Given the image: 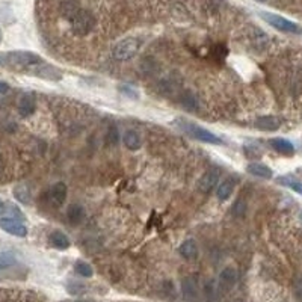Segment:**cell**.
Returning <instances> with one entry per match:
<instances>
[{
	"mask_svg": "<svg viewBox=\"0 0 302 302\" xmlns=\"http://www.w3.org/2000/svg\"><path fill=\"white\" fill-rule=\"evenodd\" d=\"M0 63L9 67L11 70L35 74L44 79H50V81H55L58 76L56 68L45 65V62L40 58V55L34 52H11L2 55L0 56Z\"/></svg>",
	"mask_w": 302,
	"mask_h": 302,
	"instance_id": "obj_1",
	"label": "cell"
},
{
	"mask_svg": "<svg viewBox=\"0 0 302 302\" xmlns=\"http://www.w3.org/2000/svg\"><path fill=\"white\" fill-rule=\"evenodd\" d=\"M0 228L5 230L6 233H9L12 236H15V237H26L27 236V227L17 219H9V218L0 219Z\"/></svg>",
	"mask_w": 302,
	"mask_h": 302,
	"instance_id": "obj_6",
	"label": "cell"
},
{
	"mask_svg": "<svg viewBox=\"0 0 302 302\" xmlns=\"http://www.w3.org/2000/svg\"><path fill=\"white\" fill-rule=\"evenodd\" d=\"M122 144L125 145L127 150L136 151L142 147V138L136 130H127L122 135Z\"/></svg>",
	"mask_w": 302,
	"mask_h": 302,
	"instance_id": "obj_14",
	"label": "cell"
},
{
	"mask_svg": "<svg viewBox=\"0 0 302 302\" xmlns=\"http://www.w3.org/2000/svg\"><path fill=\"white\" fill-rule=\"evenodd\" d=\"M256 2H266V0H256Z\"/></svg>",
	"mask_w": 302,
	"mask_h": 302,
	"instance_id": "obj_31",
	"label": "cell"
},
{
	"mask_svg": "<svg viewBox=\"0 0 302 302\" xmlns=\"http://www.w3.org/2000/svg\"><path fill=\"white\" fill-rule=\"evenodd\" d=\"M281 186H285V187H289V189H292L293 192H296V194H299V195H302V181H299L296 177H293V176H290V174H287V176H281V177H278V180H277Z\"/></svg>",
	"mask_w": 302,
	"mask_h": 302,
	"instance_id": "obj_19",
	"label": "cell"
},
{
	"mask_svg": "<svg viewBox=\"0 0 302 302\" xmlns=\"http://www.w3.org/2000/svg\"><path fill=\"white\" fill-rule=\"evenodd\" d=\"M5 209H6V207H5V204H3L2 201H0V215L5 213Z\"/></svg>",
	"mask_w": 302,
	"mask_h": 302,
	"instance_id": "obj_29",
	"label": "cell"
},
{
	"mask_svg": "<svg viewBox=\"0 0 302 302\" xmlns=\"http://www.w3.org/2000/svg\"><path fill=\"white\" fill-rule=\"evenodd\" d=\"M271 147L282 156H293L295 154V147L289 139L274 138V139H271Z\"/></svg>",
	"mask_w": 302,
	"mask_h": 302,
	"instance_id": "obj_13",
	"label": "cell"
},
{
	"mask_svg": "<svg viewBox=\"0 0 302 302\" xmlns=\"http://www.w3.org/2000/svg\"><path fill=\"white\" fill-rule=\"evenodd\" d=\"M74 271H76L77 275H81V277H83V278H91V277L94 275V269H92V266H91L89 263H86V262H82V260L76 262V264H74Z\"/></svg>",
	"mask_w": 302,
	"mask_h": 302,
	"instance_id": "obj_21",
	"label": "cell"
},
{
	"mask_svg": "<svg viewBox=\"0 0 302 302\" xmlns=\"http://www.w3.org/2000/svg\"><path fill=\"white\" fill-rule=\"evenodd\" d=\"M14 195L15 198H17L19 201L27 204L30 201V194H29V190L23 186H17V189H14Z\"/></svg>",
	"mask_w": 302,
	"mask_h": 302,
	"instance_id": "obj_24",
	"label": "cell"
},
{
	"mask_svg": "<svg viewBox=\"0 0 302 302\" xmlns=\"http://www.w3.org/2000/svg\"><path fill=\"white\" fill-rule=\"evenodd\" d=\"M260 17L266 23H269L272 27L281 30V32H287V34H298V32L301 30L296 23L281 17V15H278V14H274V12H260Z\"/></svg>",
	"mask_w": 302,
	"mask_h": 302,
	"instance_id": "obj_4",
	"label": "cell"
},
{
	"mask_svg": "<svg viewBox=\"0 0 302 302\" xmlns=\"http://www.w3.org/2000/svg\"><path fill=\"white\" fill-rule=\"evenodd\" d=\"M37 109V97L32 92L23 94L19 100V114L21 117H30Z\"/></svg>",
	"mask_w": 302,
	"mask_h": 302,
	"instance_id": "obj_8",
	"label": "cell"
},
{
	"mask_svg": "<svg viewBox=\"0 0 302 302\" xmlns=\"http://www.w3.org/2000/svg\"><path fill=\"white\" fill-rule=\"evenodd\" d=\"M8 157H6V153L3 150H0V180L5 179L8 176Z\"/></svg>",
	"mask_w": 302,
	"mask_h": 302,
	"instance_id": "obj_25",
	"label": "cell"
},
{
	"mask_svg": "<svg viewBox=\"0 0 302 302\" xmlns=\"http://www.w3.org/2000/svg\"><path fill=\"white\" fill-rule=\"evenodd\" d=\"M296 292H298V295L302 298V280H299L298 284H296Z\"/></svg>",
	"mask_w": 302,
	"mask_h": 302,
	"instance_id": "obj_27",
	"label": "cell"
},
{
	"mask_svg": "<svg viewBox=\"0 0 302 302\" xmlns=\"http://www.w3.org/2000/svg\"><path fill=\"white\" fill-rule=\"evenodd\" d=\"M219 280L221 282L227 285V287H231V285H234L237 282V280H239V274H237V269H234L233 266H227L222 269V272L219 275Z\"/></svg>",
	"mask_w": 302,
	"mask_h": 302,
	"instance_id": "obj_18",
	"label": "cell"
},
{
	"mask_svg": "<svg viewBox=\"0 0 302 302\" xmlns=\"http://www.w3.org/2000/svg\"><path fill=\"white\" fill-rule=\"evenodd\" d=\"M0 41H2V35H0Z\"/></svg>",
	"mask_w": 302,
	"mask_h": 302,
	"instance_id": "obj_32",
	"label": "cell"
},
{
	"mask_svg": "<svg viewBox=\"0 0 302 302\" xmlns=\"http://www.w3.org/2000/svg\"><path fill=\"white\" fill-rule=\"evenodd\" d=\"M181 106H183L186 110H195V109L198 107L197 97H195L192 92H184L183 97H181Z\"/></svg>",
	"mask_w": 302,
	"mask_h": 302,
	"instance_id": "obj_23",
	"label": "cell"
},
{
	"mask_svg": "<svg viewBox=\"0 0 302 302\" xmlns=\"http://www.w3.org/2000/svg\"><path fill=\"white\" fill-rule=\"evenodd\" d=\"M179 252H180V256L186 260H195L198 257V245L192 239H186L179 246Z\"/></svg>",
	"mask_w": 302,
	"mask_h": 302,
	"instance_id": "obj_15",
	"label": "cell"
},
{
	"mask_svg": "<svg viewBox=\"0 0 302 302\" xmlns=\"http://www.w3.org/2000/svg\"><path fill=\"white\" fill-rule=\"evenodd\" d=\"M141 47V41L138 38H124L121 41H118L114 49H112V56L114 59L124 62V60H130L138 52Z\"/></svg>",
	"mask_w": 302,
	"mask_h": 302,
	"instance_id": "obj_3",
	"label": "cell"
},
{
	"mask_svg": "<svg viewBox=\"0 0 302 302\" xmlns=\"http://www.w3.org/2000/svg\"><path fill=\"white\" fill-rule=\"evenodd\" d=\"M50 243H52V246H55L56 249H60V251L68 249L71 245L70 237L62 231H53L50 234Z\"/></svg>",
	"mask_w": 302,
	"mask_h": 302,
	"instance_id": "obj_17",
	"label": "cell"
},
{
	"mask_svg": "<svg viewBox=\"0 0 302 302\" xmlns=\"http://www.w3.org/2000/svg\"><path fill=\"white\" fill-rule=\"evenodd\" d=\"M49 200L55 207H60V205L63 204V201L67 200V186L63 184L62 181L53 184L52 189H50V192H49Z\"/></svg>",
	"mask_w": 302,
	"mask_h": 302,
	"instance_id": "obj_10",
	"label": "cell"
},
{
	"mask_svg": "<svg viewBox=\"0 0 302 302\" xmlns=\"http://www.w3.org/2000/svg\"><path fill=\"white\" fill-rule=\"evenodd\" d=\"M68 23L71 26V30L77 37H85L94 30L95 24H97V19H95V15L91 11L81 8L68 20Z\"/></svg>",
	"mask_w": 302,
	"mask_h": 302,
	"instance_id": "obj_2",
	"label": "cell"
},
{
	"mask_svg": "<svg viewBox=\"0 0 302 302\" xmlns=\"http://www.w3.org/2000/svg\"><path fill=\"white\" fill-rule=\"evenodd\" d=\"M120 89L122 91V94H125V95H129V97H132V99H138V97H139V94H138V91H136V89H133V88H130V86H127V85L121 86Z\"/></svg>",
	"mask_w": 302,
	"mask_h": 302,
	"instance_id": "obj_26",
	"label": "cell"
},
{
	"mask_svg": "<svg viewBox=\"0 0 302 302\" xmlns=\"http://www.w3.org/2000/svg\"><path fill=\"white\" fill-rule=\"evenodd\" d=\"M15 263H17V260H15V257L11 252L0 254V272L8 271V269H11Z\"/></svg>",
	"mask_w": 302,
	"mask_h": 302,
	"instance_id": "obj_22",
	"label": "cell"
},
{
	"mask_svg": "<svg viewBox=\"0 0 302 302\" xmlns=\"http://www.w3.org/2000/svg\"><path fill=\"white\" fill-rule=\"evenodd\" d=\"M299 221H301V224H302V210L299 212Z\"/></svg>",
	"mask_w": 302,
	"mask_h": 302,
	"instance_id": "obj_30",
	"label": "cell"
},
{
	"mask_svg": "<svg viewBox=\"0 0 302 302\" xmlns=\"http://www.w3.org/2000/svg\"><path fill=\"white\" fill-rule=\"evenodd\" d=\"M181 292L183 296L189 302H195L198 299V284L194 277H186L181 282Z\"/></svg>",
	"mask_w": 302,
	"mask_h": 302,
	"instance_id": "obj_12",
	"label": "cell"
},
{
	"mask_svg": "<svg viewBox=\"0 0 302 302\" xmlns=\"http://www.w3.org/2000/svg\"><path fill=\"white\" fill-rule=\"evenodd\" d=\"M219 181V171L218 169H209V171H205L202 174V177L198 181V187L201 192H210V190H213L216 187Z\"/></svg>",
	"mask_w": 302,
	"mask_h": 302,
	"instance_id": "obj_7",
	"label": "cell"
},
{
	"mask_svg": "<svg viewBox=\"0 0 302 302\" xmlns=\"http://www.w3.org/2000/svg\"><path fill=\"white\" fill-rule=\"evenodd\" d=\"M233 190H234V181L230 180V179H227V180H224V181H222V183L218 186V189H216V197H218V200H221V201H227V200L233 195Z\"/></svg>",
	"mask_w": 302,
	"mask_h": 302,
	"instance_id": "obj_20",
	"label": "cell"
},
{
	"mask_svg": "<svg viewBox=\"0 0 302 302\" xmlns=\"http://www.w3.org/2000/svg\"><path fill=\"white\" fill-rule=\"evenodd\" d=\"M183 129L192 136L195 138L197 141H201V142H205V144H212V145H221L224 144V142L221 141V138H218L216 135H213L212 132L202 129L200 125H195V124H190V122H186L183 125Z\"/></svg>",
	"mask_w": 302,
	"mask_h": 302,
	"instance_id": "obj_5",
	"label": "cell"
},
{
	"mask_svg": "<svg viewBox=\"0 0 302 302\" xmlns=\"http://www.w3.org/2000/svg\"><path fill=\"white\" fill-rule=\"evenodd\" d=\"M254 124H256V127L262 132H275L281 127L282 121L275 115H262L256 120Z\"/></svg>",
	"mask_w": 302,
	"mask_h": 302,
	"instance_id": "obj_9",
	"label": "cell"
},
{
	"mask_svg": "<svg viewBox=\"0 0 302 302\" xmlns=\"http://www.w3.org/2000/svg\"><path fill=\"white\" fill-rule=\"evenodd\" d=\"M8 91H9L8 83H0V94H5V92H8Z\"/></svg>",
	"mask_w": 302,
	"mask_h": 302,
	"instance_id": "obj_28",
	"label": "cell"
},
{
	"mask_svg": "<svg viewBox=\"0 0 302 302\" xmlns=\"http://www.w3.org/2000/svg\"><path fill=\"white\" fill-rule=\"evenodd\" d=\"M246 171H248V174H251V176L264 179V180H269V179L274 177V171L262 162H251L246 166Z\"/></svg>",
	"mask_w": 302,
	"mask_h": 302,
	"instance_id": "obj_11",
	"label": "cell"
},
{
	"mask_svg": "<svg viewBox=\"0 0 302 302\" xmlns=\"http://www.w3.org/2000/svg\"><path fill=\"white\" fill-rule=\"evenodd\" d=\"M67 219L73 225L81 224V222L85 219V209L81 204H71L67 209Z\"/></svg>",
	"mask_w": 302,
	"mask_h": 302,
	"instance_id": "obj_16",
	"label": "cell"
}]
</instances>
